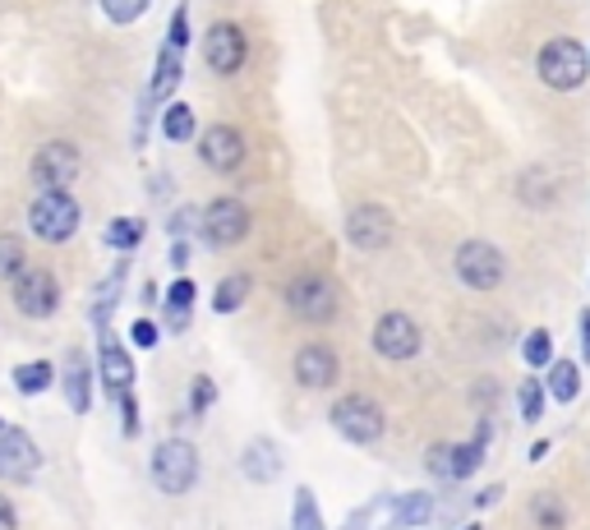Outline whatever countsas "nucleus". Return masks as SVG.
<instances>
[{"mask_svg": "<svg viewBox=\"0 0 590 530\" xmlns=\"http://www.w3.org/2000/svg\"><path fill=\"white\" fill-rule=\"evenodd\" d=\"M14 304H19V314H28V319H47V314H56V304H60L56 277H51L47 268H38V272H19V277H14Z\"/></svg>", "mask_w": 590, "mask_h": 530, "instance_id": "1a4fd4ad", "label": "nucleus"}, {"mask_svg": "<svg viewBox=\"0 0 590 530\" xmlns=\"http://www.w3.org/2000/svg\"><path fill=\"white\" fill-rule=\"evenodd\" d=\"M184 42H190V10L176 6V14H171V33H167V47H180V51H184Z\"/></svg>", "mask_w": 590, "mask_h": 530, "instance_id": "72a5a7b5", "label": "nucleus"}, {"mask_svg": "<svg viewBox=\"0 0 590 530\" xmlns=\"http://www.w3.org/2000/svg\"><path fill=\"white\" fill-rule=\"evenodd\" d=\"M162 134H167L171 143H184V139H194V111L184 107V102H176V107L167 111V120H162Z\"/></svg>", "mask_w": 590, "mask_h": 530, "instance_id": "bb28decb", "label": "nucleus"}, {"mask_svg": "<svg viewBox=\"0 0 590 530\" xmlns=\"http://www.w3.org/2000/svg\"><path fill=\"white\" fill-rule=\"evenodd\" d=\"M577 392H581V373H577V364H572V360H558L553 373H549V397H553V401H572Z\"/></svg>", "mask_w": 590, "mask_h": 530, "instance_id": "393cba45", "label": "nucleus"}, {"mask_svg": "<svg viewBox=\"0 0 590 530\" xmlns=\"http://www.w3.org/2000/svg\"><path fill=\"white\" fill-rule=\"evenodd\" d=\"M536 70H540V79H544L549 88L572 92V88H581L586 74H590V56H586V47H581L577 38H553V42L540 51Z\"/></svg>", "mask_w": 590, "mask_h": 530, "instance_id": "f257e3e1", "label": "nucleus"}, {"mask_svg": "<svg viewBox=\"0 0 590 530\" xmlns=\"http://www.w3.org/2000/svg\"><path fill=\"white\" fill-rule=\"evenodd\" d=\"M148 6H152V0H102V14L111 23H134V19L148 14Z\"/></svg>", "mask_w": 590, "mask_h": 530, "instance_id": "c756f323", "label": "nucleus"}, {"mask_svg": "<svg viewBox=\"0 0 590 530\" xmlns=\"http://www.w3.org/2000/svg\"><path fill=\"white\" fill-rule=\"evenodd\" d=\"M581 347H586V356H590V309L581 314Z\"/></svg>", "mask_w": 590, "mask_h": 530, "instance_id": "a19ab883", "label": "nucleus"}, {"mask_svg": "<svg viewBox=\"0 0 590 530\" xmlns=\"http://www.w3.org/2000/svg\"><path fill=\"white\" fill-rule=\"evenodd\" d=\"M521 360H526V364H531V369L549 364V360H553V337H549L544 328H536L531 337H526V341H521Z\"/></svg>", "mask_w": 590, "mask_h": 530, "instance_id": "cd10ccee", "label": "nucleus"}, {"mask_svg": "<svg viewBox=\"0 0 590 530\" xmlns=\"http://www.w3.org/2000/svg\"><path fill=\"white\" fill-rule=\"evenodd\" d=\"M429 466H433V476H452V448H433Z\"/></svg>", "mask_w": 590, "mask_h": 530, "instance_id": "c9c22d12", "label": "nucleus"}, {"mask_svg": "<svg viewBox=\"0 0 590 530\" xmlns=\"http://www.w3.org/2000/svg\"><path fill=\"white\" fill-rule=\"evenodd\" d=\"M134 341H139V347H148V351H152V347H158V323L139 319V323H134Z\"/></svg>", "mask_w": 590, "mask_h": 530, "instance_id": "e433bc0d", "label": "nucleus"}, {"mask_svg": "<svg viewBox=\"0 0 590 530\" xmlns=\"http://www.w3.org/2000/svg\"><path fill=\"white\" fill-rule=\"evenodd\" d=\"M433 517V498L429 493H407V498H397V512L383 530H407V526H424Z\"/></svg>", "mask_w": 590, "mask_h": 530, "instance_id": "6ab92c4d", "label": "nucleus"}, {"mask_svg": "<svg viewBox=\"0 0 590 530\" xmlns=\"http://www.w3.org/2000/svg\"><path fill=\"white\" fill-rule=\"evenodd\" d=\"M337 356L328 351V347H300V356H296V379L304 383V388H332L337 383Z\"/></svg>", "mask_w": 590, "mask_h": 530, "instance_id": "2eb2a0df", "label": "nucleus"}, {"mask_svg": "<svg viewBox=\"0 0 590 530\" xmlns=\"http://www.w3.org/2000/svg\"><path fill=\"white\" fill-rule=\"evenodd\" d=\"M374 351L383 360H411L420 351V328L407 314H383L374 328Z\"/></svg>", "mask_w": 590, "mask_h": 530, "instance_id": "9d476101", "label": "nucleus"}, {"mask_svg": "<svg viewBox=\"0 0 590 530\" xmlns=\"http://www.w3.org/2000/svg\"><path fill=\"white\" fill-rule=\"evenodd\" d=\"M244 300H250V277H244V272H236V277H227V282L217 287V296H212V309H217V314H231V309H240Z\"/></svg>", "mask_w": 590, "mask_h": 530, "instance_id": "5701e85b", "label": "nucleus"}, {"mask_svg": "<svg viewBox=\"0 0 590 530\" xmlns=\"http://www.w3.org/2000/svg\"><path fill=\"white\" fill-rule=\"evenodd\" d=\"M199 152H203V162L212 171L227 176L244 162V139H240V130H231V124H212V130L199 139Z\"/></svg>", "mask_w": 590, "mask_h": 530, "instance_id": "f8f14e48", "label": "nucleus"}, {"mask_svg": "<svg viewBox=\"0 0 590 530\" xmlns=\"http://www.w3.org/2000/svg\"><path fill=\"white\" fill-rule=\"evenodd\" d=\"M484 443H489V424L476 433V443L452 448V480H466V476H476V471H480V461H484Z\"/></svg>", "mask_w": 590, "mask_h": 530, "instance_id": "aec40b11", "label": "nucleus"}, {"mask_svg": "<svg viewBox=\"0 0 590 530\" xmlns=\"http://www.w3.org/2000/svg\"><path fill=\"white\" fill-rule=\"evenodd\" d=\"M107 240H111V249H134L143 240V222L139 217H116L107 227Z\"/></svg>", "mask_w": 590, "mask_h": 530, "instance_id": "c85d7f7f", "label": "nucleus"}, {"mask_svg": "<svg viewBox=\"0 0 590 530\" xmlns=\"http://www.w3.org/2000/svg\"><path fill=\"white\" fill-rule=\"evenodd\" d=\"M457 277L471 291H493L503 282V254L489 240H466L457 249Z\"/></svg>", "mask_w": 590, "mask_h": 530, "instance_id": "423d86ee", "label": "nucleus"}, {"mask_svg": "<svg viewBox=\"0 0 590 530\" xmlns=\"http://www.w3.org/2000/svg\"><path fill=\"white\" fill-rule=\"evenodd\" d=\"M79 171H83V158H79V148L66 143V139L42 143L38 158H33V184L38 190H70V184L79 180Z\"/></svg>", "mask_w": 590, "mask_h": 530, "instance_id": "20e7f679", "label": "nucleus"}, {"mask_svg": "<svg viewBox=\"0 0 590 530\" xmlns=\"http://www.w3.org/2000/svg\"><path fill=\"white\" fill-rule=\"evenodd\" d=\"M291 530H323L319 508H314V493H309V489H300V493H296V517H291Z\"/></svg>", "mask_w": 590, "mask_h": 530, "instance_id": "7c9ffc66", "label": "nucleus"}, {"mask_svg": "<svg viewBox=\"0 0 590 530\" xmlns=\"http://www.w3.org/2000/svg\"><path fill=\"white\" fill-rule=\"evenodd\" d=\"M102 383H107V392H130L134 388V360L116 347L111 337H102Z\"/></svg>", "mask_w": 590, "mask_h": 530, "instance_id": "dca6fc26", "label": "nucleus"}, {"mask_svg": "<svg viewBox=\"0 0 590 530\" xmlns=\"http://www.w3.org/2000/svg\"><path fill=\"white\" fill-rule=\"evenodd\" d=\"M332 429L351 443H379L383 439V411L369 397H341L332 407Z\"/></svg>", "mask_w": 590, "mask_h": 530, "instance_id": "39448f33", "label": "nucleus"}, {"mask_svg": "<svg viewBox=\"0 0 590 530\" xmlns=\"http://www.w3.org/2000/svg\"><path fill=\"white\" fill-rule=\"evenodd\" d=\"M517 397H521V420H526V424H536V420L544 416V388H540L536 379H526Z\"/></svg>", "mask_w": 590, "mask_h": 530, "instance_id": "2f4dec72", "label": "nucleus"}, {"mask_svg": "<svg viewBox=\"0 0 590 530\" xmlns=\"http://www.w3.org/2000/svg\"><path fill=\"white\" fill-rule=\"evenodd\" d=\"M347 236H351L356 249H383L392 240V217L383 208H374V203H364V208H356L347 217Z\"/></svg>", "mask_w": 590, "mask_h": 530, "instance_id": "4468645a", "label": "nucleus"}, {"mask_svg": "<svg viewBox=\"0 0 590 530\" xmlns=\"http://www.w3.org/2000/svg\"><path fill=\"white\" fill-rule=\"evenodd\" d=\"M277 471H282V457H277V443L272 439H259V443L244 448V476H250V480L272 484Z\"/></svg>", "mask_w": 590, "mask_h": 530, "instance_id": "f3484780", "label": "nucleus"}, {"mask_svg": "<svg viewBox=\"0 0 590 530\" xmlns=\"http://www.w3.org/2000/svg\"><path fill=\"white\" fill-rule=\"evenodd\" d=\"M28 263V249L19 236H0V282H14Z\"/></svg>", "mask_w": 590, "mask_h": 530, "instance_id": "a878e982", "label": "nucleus"}, {"mask_svg": "<svg viewBox=\"0 0 590 530\" xmlns=\"http://www.w3.org/2000/svg\"><path fill=\"white\" fill-rule=\"evenodd\" d=\"M287 300L304 323H328L337 314V287L323 282V277H296L287 287Z\"/></svg>", "mask_w": 590, "mask_h": 530, "instance_id": "0eeeda50", "label": "nucleus"}, {"mask_svg": "<svg viewBox=\"0 0 590 530\" xmlns=\"http://www.w3.org/2000/svg\"><path fill=\"white\" fill-rule=\"evenodd\" d=\"M190 309H194V282H190V277H180V282L171 287V296H167V323L184 328V323H190Z\"/></svg>", "mask_w": 590, "mask_h": 530, "instance_id": "412c9836", "label": "nucleus"}, {"mask_svg": "<svg viewBox=\"0 0 590 530\" xmlns=\"http://www.w3.org/2000/svg\"><path fill=\"white\" fill-rule=\"evenodd\" d=\"M190 407H194V416H203V411L212 407V379H194V397H190Z\"/></svg>", "mask_w": 590, "mask_h": 530, "instance_id": "f704fd0d", "label": "nucleus"}, {"mask_svg": "<svg viewBox=\"0 0 590 530\" xmlns=\"http://www.w3.org/2000/svg\"><path fill=\"white\" fill-rule=\"evenodd\" d=\"M88 392H92V379H88V364H83V360L74 356V360H70V369H66V397H70V407H74L79 416L88 411V401H92Z\"/></svg>", "mask_w": 590, "mask_h": 530, "instance_id": "4be33fe9", "label": "nucleus"}, {"mask_svg": "<svg viewBox=\"0 0 590 530\" xmlns=\"http://www.w3.org/2000/svg\"><path fill=\"white\" fill-rule=\"evenodd\" d=\"M203 236L217 249L240 244L244 236H250V208H244L240 199H217V203H208V212H203Z\"/></svg>", "mask_w": 590, "mask_h": 530, "instance_id": "6e6552de", "label": "nucleus"}, {"mask_svg": "<svg viewBox=\"0 0 590 530\" xmlns=\"http://www.w3.org/2000/svg\"><path fill=\"white\" fill-rule=\"evenodd\" d=\"M79 222H83V212L66 190H42L33 199V208H28V227H33L42 240H56V244L70 240L79 231Z\"/></svg>", "mask_w": 590, "mask_h": 530, "instance_id": "f03ea898", "label": "nucleus"}, {"mask_svg": "<svg viewBox=\"0 0 590 530\" xmlns=\"http://www.w3.org/2000/svg\"><path fill=\"white\" fill-rule=\"evenodd\" d=\"M171 263H176V268L190 263V240H176V244H171Z\"/></svg>", "mask_w": 590, "mask_h": 530, "instance_id": "4c0bfd02", "label": "nucleus"}, {"mask_svg": "<svg viewBox=\"0 0 590 530\" xmlns=\"http://www.w3.org/2000/svg\"><path fill=\"white\" fill-rule=\"evenodd\" d=\"M38 466H42V452L23 429L0 433V480H28Z\"/></svg>", "mask_w": 590, "mask_h": 530, "instance_id": "9b49d317", "label": "nucleus"}, {"mask_svg": "<svg viewBox=\"0 0 590 530\" xmlns=\"http://www.w3.org/2000/svg\"><path fill=\"white\" fill-rule=\"evenodd\" d=\"M14 526H19V517L10 508V498H0V530H14Z\"/></svg>", "mask_w": 590, "mask_h": 530, "instance_id": "58836bf2", "label": "nucleus"}, {"mask_svg": "<svg viewBox=\"0 0 590 530\" xmlns=\"http://www.w3.org/2000/svg\"><path fill=\"white\" fill-rule=\"evenodd\" d=\"M51 379H56V373H51V364H47V360H38V364H19V369H14V388H19L23 397L47 392V388H51Z\"/></svg>", "mask_w": 590, "mask_h": 530, "instance_id": "b1692460", "label": "nucleus"}, {"mask_svg": "<svg viewBox=\"0 0 590 530\" xmlns=\"http://www.w3.org/2000/svg\"><path fill=\"white\" fill-rule=\"evenodd\" d=\"M499 498H503V484H493V489H484V493L476 498V508H489V503H499Z\"/></svg>", "mask_w": 590, "mask_h": 530, "instance_id": "ea45409f", "label": "nucleus"}, {"mask_svg": "<svg viewBox=\"0 0 590 530\" xmlns=\"http://www.w3.org/2000/svg\"><path fill=\"white\" fill-rule=\"evenodd\" d=\"M0 433H6V424H0Z\"/></svg>", "mask_w": 590, "mask_h": 530, "instance_id": "37998d69", "label": "nucleus"}, {"mask_svg": "<svg viewBox=\"0 0 590 530\" xmlns=\"http://www.w3.org/2000/svg\"><path fill=\"white\" fill-rule=\"evenodd\" d=\"M203 56H208V66L217 74H236L244 66V33L236 23H217L208 33V42H203Z\"/></svg>", "mask_w": 590, "mask_h": 530, "instance_id": "ddd939ff", "label": "nucleus"}, {"mask_svg": "<svg viewBox=\"0 0 590 530\" xmlns=\"http://www.w3.org/2000/svg\"><path fill=\"white\" fill-rule=\"evenodd\" d=\"M466 530H480V526H466Z\"/></svg>", "mask_w": 590, "mask_h": 530, "instance_id": "79ce46f5", "label": "nucleus"}, {"mask_svg": "<svg viewBox=\"0 0 590 530\" xmlns=\"http://www.w3.org/2000/svg\"><path fill=\"white\" fill-rule=\"evenodd\" d=\"M536 517H540V526H544V530H563V521H568V517H563V508H558V498H553V493H544L540 503H536Z\"/></svg>", "mask_w": 590, "mask_h": 530, "instance_id": "473e14b6", "label": "nucleus"}, {"mask_svg": "<svg viewBox=\"0 0 590 530\" xmlns=\"http://www.w3.org/2000/svg\"><path fill=\"white\" fill-rule=\"evenodd\" d=\"M180 83V47H162V60H158V74H152V88H148V102H167Z\"/></svg>", "mask_w": 590, "mask_h": 530, "instance_id": "a211bd4d", "label": "nucleus"}, {"mask_svg": "<svg viewBox=\"0 0 590 530\" xmlns=\"http://www.w3.org/2000/svg\"><path fill=\"white\" fill-rule=\"evenodd\" d=\"M152 480H158L162 493H190L194 480H199V452L194 443L184 439H167L152 457Z\"/></svg>", "mask_w": 590, "mask_h": 530, "instance_id": "7ed1b4c3", "label": "nucleus"}]
</instances>
